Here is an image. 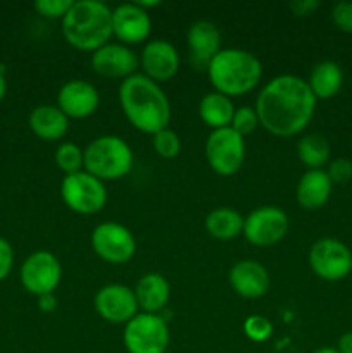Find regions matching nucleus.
I'll list each match as a JSON object with an SVG mask.
<instances>
[{"label": "nucleus", "instance_id": "12", "mask_svg": "<svg viewBox=\"0 0 352 353\" xmlns=\"http://www.w3.org/2000/svg\"><path fill=\"white\" fill-rule=\"evenodd\" d=\"M289 231V216L275 205L252 210L244 223V236L255 247H271L283 240Z\"/></svg>", "mask_w": 352, "mask_h": 353}, {"label": "nucleus", "instance_id": "36", "mask_svg": "<svg viewBox=\"0 0 352 353\" xmlns=\"http://www.w3.org/2000/svg\"><path fill=\"white\" fill-rule=\"evenodd\" d=\"M38 309L41 312H54L57 309V299L54 293H45V295L38 296Z\"/></svg>", "mask_w": 352, "mask_h": 353}, {"label": "nucleus", "instance_id": "25", "mask_svg": "<svg viewBox=\"0 0 352 353\" xmlns=\"http://www.w3.org/2000/svg\"><path fill=\"white\" fill-rule=\"evenodd\" d=\"M235 105L230 97L223 93L211 92L202 97L199 103V116L204 123L213 130H221V128L231 126L233 119Z\"/></svg>", "mask_w": 352, "mask_h": 353}, {"label": "nucleus", "instance_id": "8", "mask_svg": "<svg viewBox=\"0 0 352 353\" xmlns=\"http://www.w3.org/2000/svg\"><path fill=\"white\" fill-rule=\"evenodd\" d=\"M206 159L216 174L233 176L245 162V140L231 126L213 130L206 141Z\"/></svg>", "mask_w": 352, "mask_h": 353}, {"label": "nucleus", "instance_id": "6", "mask_svg": "<svg viewBox=\"0 0 352 353\" xmlns=\"http://www.w3.org/2000/svg\"><path fill=\"white\" fill-rule=\"evenodd\" d=\"M61 196L66 207L83 216L100 212L107 203V190L104 181L86 172L85 169L64 176L61 183Z\"/></svg>", "mask_w": 352, "mask_h": 353}, {"label": "nucleus", "instance_id": "33", "mask_svg": "<svg viewBox=\"0 0 352 353\" xmlns=\"http://www.w3.org/2000/svg\"><path fill=\"white\" fill-rule=\"evenodd\" d=\"M328 176H330L333 185H342L352 179V161L345 157H338L330 162L328 165Z\"/></svg>", "mask_w": 352, "mask_h": 353}, {"label": "nucleus", "instance_id": "37", "mask_svg": "<svg viewBox=\"0 0 352 353\" xmlns=\"http://www.w3.org/2000/svg\"><path fill=\"white\" fill-rule=\"evenodd\" d=\"M338 353H352V331L342 334L337 343Z\"/></svg>", "mask_w": 352, "mask_h": 353}, {"label": "nucleus", "instance_id": "19", "mask_svg": "<svg viewBox=\"0 0 352 353\" xmlns=\"http://www.w3.org/2000/svg\"><path fill=\"white\" fill-rule=\"evenodd\" d=\"M186 41H188L193 64L199 65V68L204 65L207 69L211 59L221 50V33L216 24L211 23V21H195L188 28Z\"/></svg>", "mask_w": 352, "mask_h": 353}, {"label": "nucleus", "instance_id": "5", "mask_svg": "<svg viewBox=\"0 0 352 353\" xmlns=\"http://www.w3.org/2000/svg\"><path fill=\"white\" fill-rule=\"evenodd\" d=\"M133 164V150L116 134H102L83 150V169L100 181L124 178L131 172Z\"/></svg>", "mask_w": 352, "mask_h": 353}, {"label": "nucleus", "instance_id": "29", "mask_svg": "<svg viewBox=\"0 0 352 353\" xmlns=\"http://www.w3.org/2000/svg\"><path fill=\"white\" fill-rule=\"evenodd\" d=\"M244 333L254 343H262L273 334V323L264 316H248L244 323Z\"/></svg>", "mask_w": 352, "mask_h": 353}, {"label": "nucleus", "instance_id": "35", "mask_svg": "<svg viewBox=\"0 0 352 353\" xmlns=\"http://www.w3.org/2000/svg\"><path fill=\"white\" fill-rule=\"evenodd\" d=\"M320 7V0H293L289 3V9L295 16H311Z\"/></svg>", "mask_w": 352, "mask_h": 353}, {"label": "nucleus", "instance_id": "21", "mask_svg": "<svg viewBox=\"0 0 352 353\" xmlns=\"http://www.w3.org/2000/svg\"><path fill=\"white\" fill-rule=\"evenodd\" d=\"M135 296H137L138 309L145 314H157L164 309L169 302L171 288L168 279L159 272H147L138 279L135 286Z\"/></svg>", "mask_w": 352, "mask_h": 353}, {"label": "nucleus", "instance_id": "11", "mask_svg": "<svg viewBox=\"0 0 352 353\" xmlns=\"http://www.w3.org/2000/svg\"><path fill=\"white\" fill-rule=\"evenodd\" d=\"M19 276L24 290L40 296L55 292L62 278V265L52 252L38 250L23 262Z\"/></svg>", "mask_w": 352, "mask_h": 353}, {"label": "nucleus", "instance_id": "27", "mask_svg": "<svg viewBox=\"0 0 352 353\" xmlns=\"http://www.w3.org/2000/svg\"><path fill=\"white\" fill-rule=\"evenodd\" d=\"M55 164L66 176L83 171V148L72 141H64L55 150Z\"/></svg>", "mask_w": 352, "mask_h": 353}, {"label": "nucleus", "instance_id": "2", "mask_svg": "<svg viewBox=\"0 0 352 353\" xmlns=\"http://www.w3.org/2000/svg\"><path fill=\"white\" fill-rule=\"evenodd\" d=\"M119 103L131 126L147 134L166 130L171 121V103L159 83L144 72L130 76L119 86Z\"/></svg>", "mask_w": 352, "mask_h": 353}, {"label": "nucleus", "instance_id": "17", "mask_svg": "<svg viewBox=\"0 0 352 353\" xmlns=\"http://www.w3.org/2000/svg\"><path fill=\"white\" fill-rule=\"evenodd\" d=\"M144 74L152 81H168L179 69V54L168 40H152L144 47L140 55Z\"/></svg>", "mask_w": 352, "mask_h": 353}, {"label": "nucleus", "instance_id": "7", "mask_svg": "<svg viewBox=\"0 0 352 353\" xmlns=\"http://www.w3.org/2000/svg\"><path fill=\"white\" fill-rule=\"evenodd\" d=\"M123 343L128 353H166L169 347V327L157 314H137L124 324Z\"/></svg>", "mask_w": 352, "mask_h": 353}, {"label": "nucleus", "instance_id": "24", "mask_svg": "<svg viewBox=\"0 0 352 353\" xmlns=\"http://www.w3.org/2000/svg\"><path fill=\"white\" fill-rule=\"evenodd\" d=\"M245 219L238 210L231 207H217L211 210L206 217V230L216 240H235L244 234Z\"/></svg>", "mask_w": 352, "mask_h": 353}, {"label": "nucleus", "instance_id": "4", "mask_svg": "<svg viewBox=\"0 0 352 353\" xmlns=\"http://www.w3.org/2000/svg\"><path fill=\"white\" fill-rule=\"evenodd\" d=\"M207 76L217 93L240 97L252 92L262 78V64L244 48H221L207 64Z\"/></svg>", "mask_w": 352, "mask_h": 353}, {"label": "nucleus", "instance_id": "15", "mask_svg": "<svg viewBox=\"0 0 352 353\" xmlns=\"http://www.w3.org/2000/svg\"><path fill=\"white\" fill-rule=\"evenodd\" d=\"M152 21L148 10H144L135 2L121 3L113 9V37L123 45H137L148 38Z\"/></svg>", "mask_w": 352, "mask_h": 353}, {"label": "nucleus", "instance_id": "18", "mask_svg": "<svg viewBox=\"0 0 352 353\" xmlns=\"http://www.w3.org/2000/svg\"><path fill=\"white\" fill-rule=\"evenodd\" d=\"M230 285L235 293L244 299H261L271 288V278L268 269L257 261H238L230 269Z\"/></svg>", "mask_w": 352, "mask_h": 353}, {"label": "nucleus", "instance_id": "38", "mask_svg": "<svg viewBox=\"0 0 352 353\" xmlns=\"http://www.w3.org/2000/svg\"><path fill=\"white\" fill-rule=\"evenodd\" d=\"M3 72H6V68H2V65H0V102H2L3 97H6V93H7V81H6V76H3Z\"/></svg>", "mask_w": 352, "mask_h": 353}, {"label": "nucleus", "instance_id": "28", "mask_svg": "<svg viewBox=\"0 0 352 353\" xmlns=\"http://www.w3.org/2000/svg\"><path fill=\"white\" fill-rule=\"evenodd\" d=\"M152 145H154V150L157 152V155H161L162 159L178 157L179 150H182L179 137L175 131L169 130V128L152 134Z\"/></svg>", "mask_w": 352, "mask_h": 353}, {"label": "nucleus", "instance_id": "16", "mask_svg": "<svg viewBox=\"0 0 352 353\" xmlns=\"http://www.w3.org/2000/svg\"><path fill=\"white\" fill-rule=\"evenodd\" d=\"M100 95L95 86L85 79H71L59 90L57 107L69 119H85L99 109Z\"/></svg>", "mask_w": 352, "mask_h": 353}, {"label": "nucleus", "instance_id": "10", "mask_svg": "<svg viewBox=\"0 0 352 353\" xmlns=\"http://www.w3.org/2000/svg\"><path fill=\"white\" fill-rule=\"evenodd\" d=\"M92 248L109 264H126L137 252V240L126 226L119 223H102L92 231Z\"/></svg>", "mask_w": 352, "mask_h": 353}, {"label": "nucleus", "instance_id": "26", "mask_svg": "<svg viewBox=\"0 0 352 353\" xmlns=\"http://www.w3.org/2000/svg\"><path fill=\"white\" fill-rule=\"evenodd\" d=\"M297 155L307 169H323L331 155L330 143L323 134H306L297 143Z\"/></svg>", "mask_w": 352, "mask_h": 353}, {"label": "nucleus", "instance_id": "30", "mask_svg": "<svg viewBox=\"0 0 352 353\" xmlns=\"http://www.w3.org/2000/svg\"><path fill=\"white\" fill-rule=\"evenodd\" d=\"M257 126L259 117L255 109H252V107H238V109H235L233 119H231V128H233L240 137L245 138Z\"/></svg>", "mask_w": 352, "mask_h": 353}, {"label": "nucleus", "instance_id": "1", "mask_svg": "<svg viewBox=\"0 0 352 353\" xmlns=\"http://www.w3.org/2000/svg\"><path fill=\"white\" fill-rule=\"evenodd\" d=\"M316 103L317 99L306 79L295 74H280L262 86L255 100V112L266 131L289 138L306 130Z\"/></svg>", "mask_w": 352, "mask_h": 353}, {"label": "nucleus", "instance_id": "34", "mask_svg": "<svg viewBox=\"0 0 352 353\" xmlns=\"http://www.w3.org/2000/svg\"><path fill=\"white\" fill-rule=\"evenodd\" d=\"M14 265V250L10 243L3 238H0V281L7 278L12 271Z\"/></svg>", "mask_w": 352, "mask_h": 353}, {"label": "nucleus", "instance_id": "40", "mask_svg": "<svg viewBox=\"0 0 352 353\" xmlns=\"http://www.w3.org/2000/svg\"><path fill=\"white\" fill-rule=\"evenodd\" d=\"M311 353H338V350H337V348H333V347H321V348H317V350H314Z\"/></svg>", "mask_w": 352, "mask_h": 353}, {"label": "nucleus", "instance_id": "23", "mask_svg": "<svg viewBox=\"0 0 352 353\" xmlns=\"http://www.w3.org/2000/svg\"><path fill=\"white\" fill-rule=\"evenodd\" d=\"M307 85L317 100H328L340 92L344 85V71L333 61L317 62L311 71Z\"/></svg>", "mask_w": 352, "mask_h": 353}, {"label": "nucleus", "instance_id": "31", "mask_svg": "<svg viewBox=\"0 0 352 353\" xmlns=\"http://www.w3.org/2000/svg\"><path fill=\"white\" fill-rule=\"evenodd\" d=\"M72 3H75V0H37L33 7L40 16L62 21V17L69 12Z\"/></svg>", "mask_w": 352, "mask_h": 353}, {"label": "nucleus", "instance_id": "20", "mask_svg": "<svg viewBox=\"0 0 352 353\" xmlns=\"http://www.w3.org/2000/svg\"><path fill=\"white\" fill-rule=\"evenodd\" d=\"M333 190L330 176L324 169H307L297 183L295 199L306 210H317L328 203Z\"/></svg>", "mask_w": 352, "mask_h": 353}, {"label": "nucleus", "instance_id": "13", "mask_svg": "<svg viewBox=\"0 0 352 353\" xmlns=\"http://www.w3.org/2000/svg\"><path fill=\"white\" fill-rule=\"evenodd\" d=\"M97 314L113 324H128L138 314L135 292L126 285H106L97 292L93 300Z\"/></svg>", "mask_w": 352, "mask_h": 353}, {"label": "nucleus", "instance_id": "14", "mask_svg": "<svg viewBox=\"0 0 352 353\" xmlns=\"http://www.w3.org/2000/svg\"><path fill=\"white\" fill-rule=\"evenodd\" d=\"M92 68L97 74L104 78L126 79L137 74L140 65V59L128 45L123 43H106L99 50L92 52Z\"/></svg>", "mask_w": 352, "mask_h": 353}, {"label": "nucleus", "instance_id": "9", "mask_svg": "<svg viewBox=\"0 0 352 353\" xmlns=\"http://www.w3.org/2000/svg\"><path fill=\"white\" fill-rule=\"evenodd\" d=\"M307 261L314 274L324 281H342L352 272V252L335 238L314 241Z\"/></svg>", "mask_w": 352, "mask_h": 353}, {"label": "nucleus", "instance_id": "22", "mask_svg": "<svg viewBox=\"0 0 352 353\" xmlns=\"http://www.w3.org/2000/svg\"><path fill=\"white\" fill-rule=\"evenodd\" d=\"M30 128L41 140H61L69 130V117L57 105H38L30 114Z\"/></svg>", "mask_w": 352, "mask_h": 353}, {"label": "nucleus", "instance_id": "32", "mask_svg": "<svg viewBox=\"0 0 352 353\" xmlns=\"http://www.w3.org/2000/svg\"><path fill=\"white\" fill-rule=\"evenodd\" d=\"M331 21L344 33L352 34V2L342 0L331 7Z\"/></svg>", "mask_w": 352, "mask_h": 353}, {"label": "nucleus", "instance_id": "3", "mask_svg": "<svg viewBox=\"0 0 352 353\" xmlns=\"http://www.w3.org/2000/svg\"><path fill=\"white\" fill-rule=\"evenodd\" d=\"M62 34L78 50H99L113 37V9L100 0L75 2L62 17Z\"/></svg>", "mask_w": 352, "mask_h": 353}, {"label": "nucleus", "instance_id": "39", "mask_svg": "<svg viewBox=\"0 0 352 353\" xmlns=\"http://www.w3.org/2000/svg\"><path fill=\"white\" fill-rule=\"evenodd\" d=\"M137 3L138 7H141V9L144 10H147V9H150V7H157V6H161V2H159V0H141V2H135Z\"/></svg>", "mask_w": 352, "mask_h": 353}]
</instances>
